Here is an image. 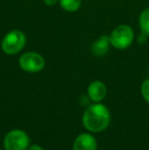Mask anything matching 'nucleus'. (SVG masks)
Segmentation results:
<instances>
[{"label":"nucleus","mask_w":149,"mask_h":150,"mask_svg":"<svg viewBox=\"0 0 149 150\" xmlns=\"http://www.w3.org/2000/svg\"><path fill=\"white\" fill-rule=\"evenodd\" d=\"M0 150H1V149H0Z\"/></svg>","instance_id":"15"},{"label":"nucleus","mask_w":149,"mask_h":150,"mask_svg":"<svg viewBox=\"0 0 149 150\" xmlns=\"http://www.w3.org/2000/svg\"><path fill=\"white\" fill-rule=\"evenodd\" d=\"M141 94L145 101L149 103V78L146 79L141 85Z\"/></svg>","instance_id":"11"},{"label":"nucleus","mask_w":149,"mask_h":150,"mask_svg":"<svg viewBox=\"0 0 149 150\" xmlns=\"http://www.w3.org/2000/svg\"><path fill=\"white\" fill-rule=\"evenodd\" d=\"M29 150H44L42 147H40L39 145H32V146L29 148Z\"/></svg>","instance_id":"14"},{"label":"nucleus","mask_w":149,"mask_h":150,"mask_svg":"<svg viewBox=\"0 0 149 150\" xmlns=\"http://www.w3.org/2000/svg\"><path fill=\"white\" fill-rule=\"evenodd\" d=\"M147 38H148V36L141 32V34L139 35V38H138V41H139L140 43H145L146 40H147Z\"/></svg>","instance_id":"12"},{"label":"nucleus","mask_w":149,"mask_h":150,"mask_svg":"<svg viewBox=\"0 0 149 150\" xmlns=\"http://www.w3.org/2000/svg\"><path fill=\"white\" fill-rule=\"evenodd\" d=\"M110 40L109 36L107 35H102L92 44L91 46V51L95 56H104L109 50Z\"/></svg>","instance_id":"8"},{"label":"nucleus","mask_w":149,"mask_h":150,"mask_svg":"<svg viewBox=\"0 0 149 150\" xmlns=\"http://www.w3.org/2000/svg\"><path fill=\"white\" fill-rule=\"evenodd\" d=\"M3 145L5 150H26L30 145V138L24 131L12 130L6 134Z\"/></svg>","instance_id":"4"},{"label":"nucleus","mask_w":149,"mask_h":150,"mask_svg":"<svg viewBox=\"0 0 149 150\" xmlns=\"http://www.w3.org/2000/svg\"><path fill=\"white\" fill-rule=\"evenodd\" d=\"M59 3L64 10L68 12H75L81 6V0H59Z\"/></svg>","instance_id":"10"},{"label":"nucleus","mask_w":149,"mask_h":150,"mask_svg":"<svg viewBox=\"0 0 149 150\" xmlns=\"http://www.w3.org/2000/svg\"><path fill=\"white\" fill-rule=\"evenodd\" d=\"M58 1H59V0H44V3L48 6H53V5H55Z\"/></svg>","instance_id":"13"},{"label":"nucleus","mask_w":149,"mask_h":150,"mask_svg":"<svg viewBox=\"0 0 149 150\" xmlns=\"http://www.w3.org/2000/svg\"><path fill=\"white\" fill-rule=\"evenodd\" d=\"M20 67L27 73H39L45 67L44 57L36 52H26L20 58Z\"/></svg>","instance_id":"5"},{"label":"nucleus","mask_w":149,"mask_h":150,"mask_svg":"<svg viewBox=\"0 0 149 150\" xmlns=\"http://www.w3.org/2000/svg\"><path fill=\"white\" fill-rule=\"evenodd\" d=\"M26 35L20 30H12L8 32L1 42V48L3 52L8 55H14L22 51L26 46Z\"/></svg>","instance_id":"3"},{"label":"nucleus","mask_w":149,"mask_h":150,"mask_svg":"<svg viewBox=\"0 0 149 150\" xmlns=\"http://www.w3.org/2000/svg\"><path fill=\"white\" fill-rule=\"evenodd\" d=\"M97 141L92 135L88 133L81 134L76 138L74 142V150H96Z\"/></svg>","instance_id":"6"},{"label":"nucleus","mask_w":149,"mask_h":150,"mask_svg":"<svg viewBox=\"0 0 149 150\" xmlns=\"http://www.w3.org/2000/svg\"><path fill=\"white\" fill-rule=\"evenodd\" d=\"M134 31L128 25H119L114 28L109 35L112 46L119 50H125L132 45L134 41Z\"/></svg>","instance_id":"2"},{"label":"nucleus","mask_w":149,"mask_h":150,"mask_svg":"<svg viewBox=\"0 0 149 150\" xmlns=\"http://www.w3.org/2000/svg\"><path fill=\"white\" fill-rule=\"evenodd\" d=\"M110 122V112L105 105L101 103H94L90 105L83 115V125L88 131L92 133H99L104 131Z\"/></svg>","instance_id":"1"},{"label":"nucleus","mask_w":149,"mask_h":150,"mask_svg":"<svg viewBox=\"0 0 149 150\" xmlns=\"http://www.w3.org/2000/svg\"><path fill=\"white\" fill-rule=\"evenodd\" d=\"M107 94L106 86L101 81H94L88 87V95L94 102H100Z\"/></svg>","instance_id":"7"},{"label":"nucleus","mask_w":149,"mask_h":150,"mask_svg":"<svg viewBox=\"0 0 149 150\" xmlns=\"http://www.w3.org/2000/svg\"><path fill=\"white\" fill-rule=\"evenodd\" d=\"M139 28L142 33L149 37V7L141 11L139 16Z\"/></svg>","instance_id":"9"}]
</instances>
